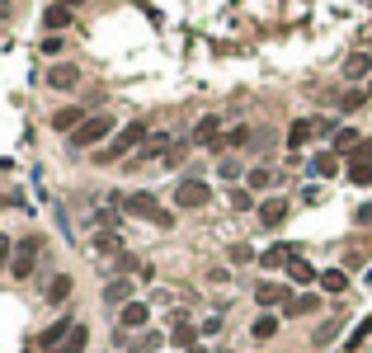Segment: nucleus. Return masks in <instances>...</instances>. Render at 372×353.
Listing matches in <instances>:
<instances>
[{
  "mask_svg": "<svg viewBox=\"0 0 372 353\" xmlns=\"http://www.w3.org/2000/svg\"><path fill=\"white\" fill-rule=\"evenodd\" d=\"M372 222V203H363V207H358V226H368Z\"/></svg>",
  "mask_w": 372,
  "mask_h": 353,
  "instance_id": "36",
  "label": "nucleus"
},
{
  "mask_svg": "<svg viewBox=\"0 0 372 353\" xmlns=\"http://www.w3.org/2000/svg\"><path fill=\"white\" fill-rule=\"evenodd\" d=\"M174 203H179V207H207V203H212V188L203 184V179H179V188H174Z\"/></svg>",
  "mask_w": 372,
  "mask_h": 353,
  "instance_id": "5",
  "label": "nucleus"
},
{
  "mask_svg": "<svg viewBox=\"0 0 372 353\" xmlns=\"http://www.w3.org/2000/svg\"><path fill=\"white\" fill-rule=\"evenodd\" d=\"M141 137H146V123H127L123 132H118V137H113V146H104V160H118V155H127V151H137L141 146Z\"/></svg>",
  "mask_w": 372,
  "mask_h": 353,
  "instance_id": "3",
  "label": "nucleus"
},
{
  "mask_svg": "<svg viewBox=\"0 0 372 353\" xmlns=\"http://www.w3.org/2000/svg\"><path fill=\"white\" fill-rule=\"evenodd\" d=\"M349 155H354V165H358V160H368V155H372V141H358Z\"/></svg>",
  "mask_w": 372,
  "mask_h": 353,
  "instance_id": "32",
  "label": "nucleus"
},
{
  "mask_svg": "<svg viewBox=\"0 0 372 353\" xmlns=\"http://www.w3.org/2000/svg\"><path fill=\"white\" fill-rule=\"evenodd\" d=\"M368 288H372V269H368Z\"/></svg>",
  "mask_w": 372,
  "mask_h": 353,
  "instance_id": "39",
  "label": "nucleus"
},
{
  "mask_svg": "<svg viewBox=\"0 0 372 353\" xmlns=\"http://www.w3.org/2000/svg\"><path fill=\"white\" fill-rule=\"evenodd\" d=\"M259 222H264L269 231H274V226H283V222H288V203H283V198L259 203Z\"/></svg>",
  "mask_w": 372,
  "mask_h": 353,
  "instance_id": "9",
  "label": "nucleus"
},
{
  "mask_svg": "<svg viewBox=\"0 0 372 353\" xmlns=\"http://www.w3.org/2000/svg\"><path fill=\"white\" fill-rule=\"evenodd\" d=\"M104 302H113V307H118V302H132V283H123V278H118V283H109V288H104Z\"/></svg>",
  "mask_w": 372,
  "mask_h": 353,
  "instance_id": "21",
  "label": "nucleus"
},
{
  "mask_svg": "<svg viewBox=\"0 0 372 353\" xmlns=\"http://www.w3.org/2000/svg\"><path fill=\"white\" fill-rule=\"evenodd\" d=\"M66 297H71V278H66V274H57L52 283H47V302H52V307H62Z\"/></svg>",
  "mask_w": 372,
  "mask_h": 353,
  "instance_id": "18",
  "label": "nucleus"
},
{
  "mask_svg": "<svg viewBox=\"0 0 372 353\" xmlns=\"http://www.w3.org/2000/svg\"><path fill=\"white\" fill-rule=\"evenodd\" d=\"M146 321H151V307H146V302H127V307L118 311V325H123V330H141Z\"/></svg>",
  "mask_w": 372,
  "mask_h": 353,
  "instance_id": "7",
  "label": "nucleus"
},
{
  "mask_svg": "<svg viewBox=\"0 0 372 353\" xmlns=\"http://www.w3.org/2000/svg\"><path fill=\"white\" fill-rule=\"evenodd\" d=\"M109 132H113V118H109V113H99V118H85V123L76 127V137H71V141H76V146H99Z\"/></svg>",
  "mask_w": 372,
  "mask_h": 353,
  "instance_id": "4",
  "label": "nucleus"
},
{
  "mask_svg": "<svg viewBox=\"0 0 372 353\" xmlns=\"http://www.w3.org/2000/svg\"><path fill=\"white\" fill-rule=\"evenodd\" d=\"M354 146H358V132H354V127L335 132V151H354Z\"/></svg>",
  "mask_w": 372,
  "mask_h": 353,
  "instance_id": "26",
  "label": "nucleus"
},
{
  "mask_svg": "<svg viewBox=\"0 0 372 353\" xmlns=\"http://www.w3.org/2000/svg\"><path fill=\"white\" fill-rule=\"evenodd\" d=\"M340 169V160H335V151H321V155H311V174H321V179H330Z\"/></svg>",
  "mask_w": 372,
  "mask_h": 353,
  "instance_id": "19",
  "label": "nucleus"
},
{
  "mask_svg": "<svg viewBox=\"0 0 372 353\" xmlns=\"http://www.w3.org/2000/svg\"><path fill=\"white\" fill-rule=\"evenodd\" d=\"M293 255H297V245H274V250H264V255H259V264H264V269H288Z\"/></svg>",
  "mask_w": 372,
  "mask_h": 353,
  "instance_id": "12",
  "label": "nucleus"
},
{
  "mask_svg": "<svg viewBox=\"0 0 372 353\" xmlns=\"http://www.w3.org/2000/svg\"><path fill=\"white\" fill-rule=\"evenodd\" d=\"M372 335V316H368V321H363V325H358V330H354V335H349V339H344V349H358V344H363V339H368Z\"/></svg>",
  "mask_w": 372,
  "mask_h": 353,
  "instance_id": "27",
  "label": "nucleus"
},
{
  "mask_svg": "<svg viewBox=\"0 0 372 353\" xmlns=\"http://www.w3.org/2000/svg\"><path fill=\"white\" fill-rule=\"evenodd\" d=\"M344 288H349V274H344V269H326V274H321V292H330V297H340Z\"/></svg>",
  "mask_w": 372,
  "mask_h": 353,
  "instance_id": "17",
  "label": "nucleus"
},
{
  "mask_svg": "<svg viewBox=\"0 0 372 353\" xmlns=\"http://www.w3.org/2000/svg\"><path fill=\"white\" fill-rule=\"evenodd\" d=\"M76 123H80V108H57V113H52V127H57V132H71Z\"/></svg>",
  "mask_w": 372,
  "mask_h": 353,
  "instance_id": "22",
  "label": "nucleus"
},
{
  "mask_svg": "<svg viewBox=\"0 0 372 353\" xmlns=\"http://www.w3.org/2000/svg\"><path fill=\"white\" fill-rule=\"evenodd\" d=\"M335 104H340L344 113H354V108H363V94H358V90H344L340 99H335Z\"/></svg>",
  "mask_w": 372,
  "mask_h": 353,
  "instance_id": "28",
  "label": "nucleus"
},
{
  "mask_svg": "<svg viewBox=\"0 0 372 353\" xmlns=\"http://www.w3.org/2000/svg\"><path fill=\"white\" fill-rule=\"evenodd\" d=\"M85 344H90V330H85V325H76V330L66 335V344H62L57 353H85Z\"/></svg>",
  "mask_w": 372,
  "mask_h": 353,
  "instance_id": "20",
  "label": "nucleus"
},
{
  "mask_svg": "<svg viewBox=\"0 0 372 353\" xmlns=\"http://www.w3.org/2000/svg\"><path fill=\"white\" fill-rule=\"evenodd\" d=\"M43 52H47V57H57V52H62V38H57V33H52V38H43Z\"/></svg>",
  "mask_w": 372,
  "mask_h": 353,
  "instance_id": "33",
  "label": "nucleus"
},
{
  "mask_svg": "<svg viewBox=\"0 0 372 353\" xmlns=\"http://www.w3.org/2000/svg\"><path fill=\"white\" fill-rule=\"evenodd\" d=\"M188 353H207V349H188Z\"/></svg>",
  "mask_w": 372,
  "mask_h": 353,
  "instance_id": "38",
  "label": "nucleus"
},
{
  "mask_svg": "<svg viewBox=\"0 0 372 353\" xmlns=\"http://www.w3.org/2000/svg\"><path fill=\"white\" fill-rule=\"evenodd\" d=\"M38 250H43V240H38V236H24V240L15 245L10 274H15V278H33V269H38Z\"/></svg>",
  "mask_w": 372,
  "mask_h": 353,
  "instance_id": "2",
  "label": "nucleus"
},
{
  "mask_svg": "<svg viewBox=\"0 0 372 353\" xmlns=\"http://www.w3.org/2000/svg\"><path fill=\"white\" fill-rule=\"evenodd\" d=\"M71 330H76V321H71V316H62V321H52L43 330V335H38V349H47V353H57L66 344V335H71Z\"/></svg>",
  "mask_w": 372,
  "mask_h": 353,
  "instance_id": "6",
  "label": "nucleus"
},
{
  "mask_svg": "<svg viewBox=\"0 0 372 353\" xmlns=\"http://www.w3.org/2000/svg\"><path fill=\"white\" fill-rule=\"evenodd\" d=\"M231 207H250V193H245V188H231Z\"/></svg>",
  "mask_w": 372,
  "mask_h": 353,
  "instance_id": "34",
  "label": "nucleus"
},
{
  "mask_svg": "<svg viewBox=\"0 0 372 353\" xmlns=\"http://www.w3.org/2000/svg\"><path fill=\"white\" fill-rule=\"evenodd\" d=\"M118 207H123V212H132V217H141V222H155V226H174V217L170 212H160V203H155V193H118Z\"/></svg>",
  "mask_w": 372,
  "mask_h": 353,
  "instance_id": "1",
  "label": "nucleus"
},
{
  "mask_svg": "<svg viewBox=\"0 0 372 353\" xmlns=\"http://www.w3.org/2000/svg\"><path fill=\"white\" fill-rule=\"evenodd\" d=\"M217 174L226 179V184H231V179H240V165H236V160H222V165H217Z\"/></svg>",
  "mask_w": 372,
  "mask_h": 353,
  "instance_id": "31",
  "label": "nucleus"
},
{
  "mask_svg": "<svg viewBox=\"0 0 372 353\" xmlns=\"http://www.w3.org/2000/svg\"><path fill=\"white\" fill-rule=\"evenodd\" d=\"M5 259H15V245H10V240L0 236V269H5Z\"/></svg>",
  "mask_w": 372,
  "mask_h": 353,
  "instance_id": "35",
  "label": "nucleus"
},
{
  "mask_svg": "<svg viewBox=\"0 0 372 353\" xmlns=\"http://www.w3.org/2000/svg\"><path fill=\"white\" fill-rule=\"evenodd\" d=\"M278 335V321H274V316H259V321H255V339H274Z\"/></svg>",
  "mask_w": 372,
  "mask_h": 353,
  "instance_id": "24",
  "label": "nucleus"
},
{
  "mask_svg": "<svg viewBox=\"0 0 372 353\" xmlns=\"http://www.w3.org/2000/svg\"><path fill=\"white\" fill-rule=\"evenodd\" d=\"M170 339H174V344H193V330H188V321H174Z\"/></svg>",
  "mask_w": 372,
  "mask_h": 353,
  "instance_id": "30",
  "label": "nucleus"
},
{
  "mask_svg": "<svg viewBox=\"0 0 372 353\" xmlns=\"http://www.w3.org/2000/svg\"><path fill=\"white\" fill-rule=\"evenodd\" d=\"M5 5H10V0H0V10H5Z\"/></svg>",
  "mask_w": 372,
  "mask_h": 353,
  "instance_id": "40",
  "label": "nucleus"
},
{
  "mask_svg": "<svg viewBox=\"0 0 372 353\" xmlns=\"http://www.w3.org/2000/svg\"><path fill=\"white\" fill-rule=\"evenodd\" d=\"M307 137H316V118H297V123L288 127V146H293V151H302V146H307Z\"/></svg>",
  "mask_w": 372,
  "mask_h": 353,
  "instance_id": "11",
  "label": "nucleus"
},
{
  "mask_svg": "<svg viewBox=\"0 0 372 353\" xmlns=\"http://www.w3.org/2000/svg\"><path fill=\"white\" fill-rule=\"evenodd\" d=\"M245 179H250V188H269V184H274V169H250V174H245Z\"/></svg>",
  "mask_w": 372,
  "mask_h": 353,
  "instance_id": "25",
  "label": "nucleus"
},
{
  "mask_svg": "<svg viewBox=\"0 0 372 353\" xmlns=\"http://www.w3.org/2000/svg\"><path fill=\"white\" fill-rule=\"evenodd\" d=\"M349 179H354L358 188H372V160H358V165H349Z\"/></svg>",
  "mask_w": 372,
  "mask_h": 353,
  "instance_id": "23",
  "label": "nucleus"
},
{
  "mask_svg": "<svg viewBox=\"0 0 372 353\" xmlns=\"http://www.w3.org/2000/svg\"><path fill=\"white\" fill-rule=\"evenodd\" d=\"M288 278H293V283H321V274H316V269H311L302 255H293V264H288Z\"/></svg>",
  "mask_w": 372,
  "mask_h": 353,
  "instance_id": "16",
  "label": "nucleus"
},
{
  "mask_svg": "<svg viewBox=\"0 0 372 353\" xmlns=\"http://www.w3.org/2000/svg\"><path fill=\"white\" fill-rule=\"evenodd\" d=\"M368 71H372V57H368V52H354V57L344 62V80H363Z\"/></svg>",
  "mask_w": 372,
  "mask_h": 353,
  "instance_id": "15",
  "label": "nucleus"
},
{
  "mask_svg": "<svg viewBox=\"0 0 372 353\" xmlns=\"http://www.w3.org/2000/svg\"><path fill=\"white\" fill-rule=\"evenodd\" d=\"M76 80H80L76 66H52V71H47V85H52V90H71Z\"/></svg>",
  "mask_w": 372,
  "mask_h": 353,
  "instance_id": "14",
  "label": "nucleus"
},
{
  "mask_svg": "<svg viewBox=\"0 0 372 353\" xmlns=\"http://www.w3.org/2000/svg\"><path fill=\"white\" fill-rule=\"evenodd\" d=\"M43 29H47V33L71 29V5H47V10H43Z\"/></svg>",
  "mask_w": 372,
  "mask_h": 353,
  "instance_id": "8",
  "label": "nucleus"
},
{
  "mask_svg": "<svg viewBox=\"0 0 372 353\" xmlns=\"http://www.w3.org/2000/svg\"><path fill=\"white\" fill-rule=\"evenodd\" d=\"M255 302H259V307H283V302H293V297H288V288H278V283H264V288H255Z\"/></svg>",
  "mask_w": 372,
  "mask_h": 353,
  "instance_id": "13",
  "label": "nucleus"
},
{
  "mask_svg": "<svg viewBox=\"0 0 372 353\" xmlns=\"http://www.w3.org/2000/svg\"><path fill=\"white\" fill-rule=\"evenodd\" d=\"M217 132H222V118L207 113V118H198V127H193V141H198V146H217Z\"/></svg>",
  "mask_w": 372,
  "mask_h": 353,
  "instance_id": "10",
  "label": "nucleus"
},
{
  "mask_svg": "<svg viewBox=\"0 0 372 353\" xmlns=\"http://www.w3.org/2000/svg\"><path fill=\"white\" fill-rule=\"evenodd\" d=\"M288 311H293V316H307V311H316V297H293Z\"/></svg>",
  "mask_w": 372,
  "mask_h": 353,
  "instance_id": "29",
  "label": "nucleus"
},
{
  "mask_svg": "<svg viewBox=\"0 0 372 353\" xmlns=\"http://www.w3.org/2000/svg\"><path fill=\"white\" fill-rule=\"evenodd\" d=\"M57 5H80V0H57Z\"/></svg>",
  "mask_w": 372,
  "mask_h": 353,
  "instance_id": "37",
  "label": "nucleus"
}]
</instances>
